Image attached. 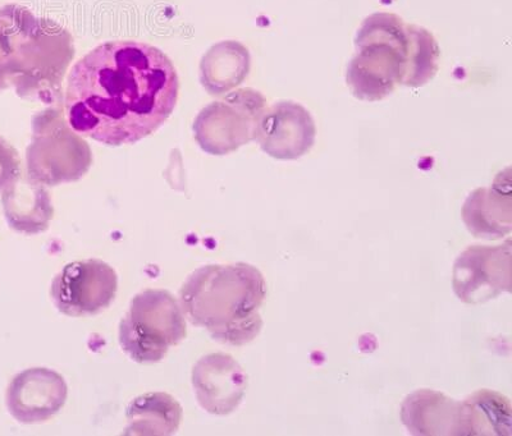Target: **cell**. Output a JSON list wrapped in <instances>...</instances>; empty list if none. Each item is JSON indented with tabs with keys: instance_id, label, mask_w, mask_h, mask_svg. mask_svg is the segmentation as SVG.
Segmentation results:
<instances>
[{
	"instance_id": "obj_15",
	"label": "cell",
	"mask_w": 512,
	"mask_h": 436,
	"mask_svg": "<svg viewBox=\"0 0 512 436\" xmlns=\"http://www.w3.org/2000/svg\"><path fill=\"white\" fill-rule=\"evenodd\" d=\"M2 201L7 222L15 231L26 234L47 231L53 206L43 187L22 182L18 177L4 188Z\"/></svg>"
},
{
	"instance_id": "obj_3",
	"label": "cell",
	"mask_w": 512,
	"mask_h": 436,
	"mask_svg": "<svg viewBox=\"0 0 512 436\" xmlns=\"http://www.w3.org/2000/svg\"><path fill=\"white\" fill-rule=\"evenodd\" d=\"M356 54L347 68L352 94L378 102L404 81L410 48L408 25L393 13H374L361 24Z\"/></svg>"
},
{
	"instance_id": "obj_18",
	"label": "cell",
	"mask_w": 512,
	"mask_h": 436,
	"mask_svg": "<svg viewBox=\"0 0 512 436\" xmlns=\"http://www.w3.org/2000/svg\"><path fill=\"white\" fill-rule=\"evenodd\" d=\"M410 48L408 67L402 85L420 87L428 84L438 71L441 50L434 36L424 27L408 25Z\"/></svg>"
},
{
	"instance_id": "obj_2",
	"label": "cell",
	"mask_w": 512,
	"mask_h": 436,
	"mask_svg": "<svg viewBox=\"0 0 512 436\" xmlns=\"http://www.w3.org/2000/svg\"><path fill=\"white\" fill-rule=\"evenodd\" d=\"M267 283L255 266L245 263L205 265L187 277L180 305L194 327L230 346H245L262 332L260 307Z\"/></svg>"
},
{
	"instance_id": "obj_9",
	"label": "cell",
	"mask_w": 512,
	"mask_h": 436,
	"mask_svg": "<svg viewBox=\"0 0 512 436\" xmlns=\"http://www.w3.org/2000/svg\"><path fill=\"white\" fill-rule=\"evenodd\" d=\"M67 397V383L61 374L45 367H34L12 379L6 405L13 419L21 424H41L62 410Z\"/></svg>"
},
{
	"instance_id": "obj_11",
	"label": "cell",
	"mask_w": 512,
	"mask_h": 436,
	"mask_svg": "<svg viewBox=\"0 0 512 436\" xmlns=\"http://www.w3.org/2000/svg\"><path fill=\"white\" fill-rule=\"evenodd\" d=\"M91 153L84 141L68 139L40 140L27 150V172L30 180L56 186L80 180L89 171Z\"/></svg>"
},
{
	"instance_id": "obj_4",
	"label": "cell",
	"mask_w": 512,
	"mask_h": 436,
	"mask_svg": "<svg viewBox=\"0 0 512 436\" xmlns=\"http://www.w3.org/2000/svg\"><path fill=\"white\" fill-rule=\"evenodd\" d=\"M184 311L175 296L164 289H146L132 298L120 323L118 342L137 364H155L169 348L186 338Z\"/></svg>"
},
{
	"instance_id": "obj_19",
	"label": "cell",
	"mask_w": 512,
	"mask_h": 436,
	"mask_svg": "<svg viewBox=\"0 0 512 436\" xmlns=\"http://www.w3.org/2000/svg\"><path fill=\"white\" fill-rule=\"evenodd\" d=\"M20 177V156L15 149L0 137V190Z\"/></svg>"
},
{
	"instance_id": "obj_1",
	"label": "cell",
	"mask_w": 512,
	"mask_h": 436,
	"mask_svg": "<svg viewBox=\"0 0 512 436\" xmlns=\"http://www.w3.org/2000/svg\"><path fill=\"white\" fill-rule=\"evenodd\" d=\"M180 81L153 45L111 41L91 50L68 75L66 113L73 131L108 146L135 144L164 125Z\"/></svg>"
},
{
	"instance_id": "obj_17",
	"label": "cell",
	"mask_w": 512,
	"mask_h": 436,
	"mask_svg": "<svg viewBox=\"0 0 512 436\" xmlns=\"http://www.w3.org/2000/svg\"><path fill=\"white\" fill-rule=\"evenodd\" d=\"M203 66L210 93H226L242 84L249 75L250 54L244 45L236 41H226L210 50Z\"/></svg>"
},
{
	"instance_id": "obj_10",
	"label": "cell",
	"mask_w": 512,
	"mask_h": 436,
	"mask_svg": "<svg viewBox=\"0 0 512 436\" xmlns=\"http://www.w3.org/2000/svg\"><path fill=\"white\" fill-rule=\"evenodd\" d=\"M192 387L199 406L210 415L235 412L248 389V375L227 353L201 357L192 369Z\"/></svg>"
},
{
	"instance_id": "obj_5",
	"label": "cell",
	"mask_w": 512,
	"mask_h": 436,
	"mask_svg": "<svg viewBox=\"0 0 512 436\" xmlns=\"http://www.w3.org/2000/svg\"><path fill=\"white\" fill-rule=\"evenodd\" d=\"M265 109L267 103L258 91H237L200 114V125L195 126L196 140L209 154H230L255 140Z\"/></svg>"
},
{
	"instance_id": "obj_7",
	"label": "cell",
	"mask_w": 512,
	"mask_h": 436,
	"mask_svg": "<svg viewBox=\"0 0 512 436\" xmlns=\"http://www.w3.org/2000/svg\"><path fill=\"white\" fill-rule=\"evenodd\" d=\"M511 241L498 246H470L454 264L452 287L464 304H484L511 292Z\"/></svg>"
},
{
	"instance_id": "obj_12",
	"label": "cell",
	"mask_w": 512,
	"mask_h": 436,
	"mask_svg": "<svg viewBox=\"0 0 512 436\" xmlns=\"http://www.w3.org/2000/svg\"><path fill=\"white\" fill-rule=\"evenodd\" d=\"M463 220L474 237L498 240L511 233L512 201L510 169L498 174L492 187L478 188L463 206Z\"/></svg>"
},
{
	"instance_id": "obj_14",
	"label": "cell",
	"mask_w": 512,
	"mask_h": 436,
	"mask_svg": "<svg viewBox=\"0 0 512 436\" xmlns=\"http://www.w3.org/2000/svg\"><path fill=\"white\" fill-rule=\"evenodd\" d=\"M509 398L495 390L480 389L460 402L459 436H511Z\"/></svg>"
},
{
	"instance_id": "obj_16",
	"label": "cell",
	"mask_w": 512,
	"mask_h": 436,
	"mask_svg": "<svg viewBox=\"0 0 512 436\" xmlns=\"http://www.w3.org/2000/svg\"><path fill=\"white\" fill-rule=\"evenodd\" d=\"M125 435L169 436L182 421V407L171 394L154 392L137 397L126 411Z\"/></svg>"
},
{
	"instance_id": "obj_8",
	"label": "cell",
	"mask_w": 512,
	"mask_h": 436,
	"mask_svg": "<svg viewBox=\"0 0 512 436\" xmlns=\"http://www.w3.org/2000/svg\"><path fill=\"white\" fill-rule=\"evenodd\" d=\"M317 127L309 110L295 102H280L265 109L255 140L278 160L303 158L312 150Z\"/></svg>"
},
{
	"instance_id": "obj_6",
	"label": "cell",
	"mask_w": 512,
	"mask_h": 436,
	"mask_svg": "<svg viewBox=\"0 0 512 436\" xmlns=\"http://www.w3.org/2000/svg\"><path fill=\"white\" fill-rule=\"evenodd\" d=\"M117 291L118 275L112 266L90 259L64 266L53 279L50 296L63 315L86 318L108 309Z\"/></svg>"
},
{
	"instance_id": "obj_13",
	"label": "cell",
	"mask_w": 512,
	"mask_h": 436,
	"mask_svg": "<svg viewBox=\"0 0 512 436\" xmlns=\"http://www.w3.org/2000/svg\"><path fill=\"white\" fill-rule=\"evenodd\" d=\"M401 420L416 436H459L460 402L436 390H416L401 406Z\"/></svg>"
}]
</instances>
